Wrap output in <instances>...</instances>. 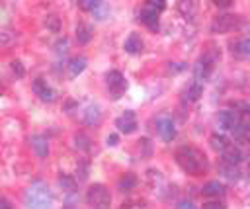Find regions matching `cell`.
Listing matches in <instances>:
<instances>
[{"mask_svg": "<svg viewBox=\"0 0 250 209\" xmlns=\"http://www.w3.org/2000/svg\"><path fill=\"white\" fill-rule=\"evenodd\" d=\"M102 4H104V2H98V0H82V2H78V6H80L82 10H88V12H96Z\"/></svg>", "mask_w": 250, "mask_h": 209, "instance_id": "29", "label": "cell"}, {"mask_svg": "<svg viewBox=\"0 0 250 209\" xmlns=\"http://www.w3.org/2000/svg\"><path fill=\"white\" fill-rule=\"evenodd\" d=\"M176 209H195V205H193V201H189V199H182V201L176 205Z\"/></svg>", "mask_w": 250, "mask_h": 209, "instance_id": "34", "label": "cell"}, {"mask_svg": "<svg viewBox=\"0 0 250 209\" xmlns=\"http://www.w3.org/2000/svg\"><path fill=\"white\" fill-rule=\"evenodd\" d=\"M117 186H119L121 191H131V189H135V186H137V176L131 174V172H127V174H123V176L117 180Z\"/></svg>", "mask_w": 250, "mask_h": 209, "instance_id": "22", "label": "cell"}, {"mask_svg": "<svg viewBox=\"0 0 250 209\" xmlns=\"http://www.w3.org/2000/svg\"><path fill=\"white\" fill-rule=\"evenodd\" d=\"M232 109H234V113L240 117H248L250 115V104H246V102H232Z\"/></svg>", "mask_w": 250, "mask_h": 209, "instance_id": "26", "label": "cell"}, {"mask_svg": "<svg viewBox=\"0 0 250 209\" xmlns=\"http://www.w3.org/2000/svg\"><path fill=\"white\" fill-rule=\"evenodd\" d=\"M215 6H219V8H227V6H230V0H217Z\"/></svg>", "mask_w": 250, "mask_h": 209, "instance_id": "38", "label": "cell"}, {"mask_svg": "<svg viewBox=\"0 0 250 209\" xmlns=\"http://www.w3.org/2000/svg\"><path fill=\"white\" fill-rule=\"evenodd\" d=\"M29 145H31L33 152H35L39 158H45V156L49 154V141H47V137H43V135H33V137H29Z\"/></svg>", "mask_w": 250, "mask_h": 209, "instance_id": "12", "label": "cell"}, {"mask_svg": "<svg viewBox=\"0 0 250 209\" xmlns=\"http://www.w3.org/2000/svg\"><path fill=\"white\" fill-rule=\"evenodd\" d=\"M139 20L146 25V27H150L152 31H156L158 29V12H154V10H150V8H143L141 10V14H139Z\"/></svg>", "mask_w": 250, "mask_h": 209, "instance_id": "13", "label": "cell"}, {"mask_svg": "<svg viewBox=\"0 0 250 209\" xmlns=\"http://www.w3.org/2000/svg\"><path fill=\"white\" fill-rule=\"evenodd\" d=\"M105 84H107V90H109V94H111L113 100L121 98V94L127 88V82H125V78H123V74L119 70H109L105 74Z\"/></svg>", "mask_w": 250, "mask_h": 209, "instance_id": "6", "label": "cell"}, {"mask_svg": "<svg viewBox=\"0 0 250 209\" xmlns=\"http://www.w3.org/2000/svg\"><path fill=\"white\" fill-rule=\"evenodd\" d=\"M31 86H33V92L39 96L41 102H55V100H57V92L47 84V80H43V78H35Z\"/></svg>", "mask_w": 250, "mask_h": 209, "instance_id": "9", "label": "cell"}, {"mask_svg": "<svg viewBox=\"0 0 250 209\" xmlns=\"http://www.w3.org/2000/svg\"><path fill=\"white\" fill-rule=\"evenodd\" d=\"M232 135H234V139L236 141H244V143H248L250 141V123H238L236 125V129L232 131Z\"/></svg>", "mask_w": 250, "mask_h": 209, "instance_id": "23", "label": "cell"}, {"mask_svg": "<svg viewBox=\"0 0 250 209\" xmlns=\"http://www.w3.org/2000/svg\"><path fill=\"white\" fill-rule=\"evenodd\" d=\"M146 8H150V10H154V12H162V10L166 8V2H164V0H148V2H146Z\"/></svg>", "mask_w": 250, "mask_h": 209, "instance_id": "33", "label": "cell"}, {"mask_svg": "<svg viewBox=\"0 0 250 209\" xmlns=\"http://www.w3.org/2000/svg\"><path fill=\"white\" fill-rule=\"evenodd\" d=\"M203 195H209V197H219L225 193V184H221L219 180H211L203 186Z\"/></svg>", "mask_w": 250, "mask_h": 209, "instance_id": "20", "label": "cell"}, {"mask_svg": "<svg viewBox=\"0 0 250 209\" xmlns=\"http://www.w3.org/2000/svg\"><path fill=\"white\" fill-rule=\"evenodd\" d=\"M57 53H66V39L57 43Z\"/></svg>", "mask_w": 250, "mask_h": 209, "instance_id": "36", "label": "cell"}, {"mask_svg": "<svg viewBox=\"0 0 250 209\" xmlns=\"http://www.w3.org/2000/svg\"><path fill=\"white\" fill-rule=\"evenodd\" d=\"M86 199H88V203H90L94 209H109V203H111L109 189H107L104 184H94V186H90V189H88V193H86Z\"/></svg>", "mask_w": 250, "mask_h": 209, "instance_id": "3", "label": "cell"}, {"mask_svg": "<svg viewBox=\"0 0 250 209\" xmlns=\"http://www.w3.org/2000/svg\"><path fill=\"white\" fill-rule=\"evenodd\" d=\"M215 61H217V57H215L211 51H207V53L195 63V66H193V76H195L197 82L207 80V78L211 76V72H213V68H215Z\"/></svg>", "mask_w": 250, "mask_h": 209, "instance_id": "4", "label": "cell"}, {"mask_svg": "<svg viewBox=\"0 0 250 209\" xmlns=\"http://www.w3.org/2000/svg\"><path fill=\"white\" fill-rule=\"evenodd\" d=\"M125 51L127 53H131V55H137V53H141L143 51V39H141V35L139 33H129V37L125 39Z\"/></svg>", "mask_w": 250, "mask_h": 209, "instance_id": "18", "label": "cell"}, {"mask_svg": "<svg viewBox=\"0 0 250 209\" xmlns=\"http://www.w3.org/2000/svg\"><path fill=\"white\" fill-rule=\"evenodd\" d=\"M217 123H219V127L225 129V131H234L236 125L240 123V117H238L234 111L225 109V111H221V113L217 115Z\"/></svg>", "mask_w": 250, "mask_h": 209, "instance_id": "11", "label": "cell"}, {"mask_svg": "<svg viewBox=\"0 0 250 209\" xmlns=\"http://www.w3.org/2000/svg\"><path fill=\"white\" fill-rule=\"evenodd\" d=\"M64 209H78V205H74L72 201H66V205H64Z\"/></svg>", "mask_w": 250, "mask_h": 209, "instance_id": "39", "label": "cell"}, {"mask_svg": "<svg viewBox=\"0 0 250 209\" xmlns=\"http://www.w3.org/2000/svg\"><path fill=\"white\" fill-rule=\"evenodd\" d=\"M240 25V18L234 16V14H219L213 23H211V31L213 33H227V31H232Z\"/></svg>", "mask_w": 250, "mask_h": 209, "instance_id": "5", "label": "cell"}, {"mask_svg": "<svg viewBox=\"0 0 250 209\" xmlns=\"http://www.w3.org/2000/svg\"><path fill=\"white\" fill-rule=\"evenodd\" d=\"M0 209H12V203L6 197H0Z\"/></svg>", "mask_w": 250, "mask_h": 209, "instance_id": "37", "label": "cell"}, {"mask_svg": "<svg viewBox=\"0 0 250 209\" xmlns=\"http://www.w3.org/2000/svg\"><path fill=\"white\" fill-rule=\"evenodd\" d=\"M176 162L184 172L191 176H199L207 170V158L195 146H180L176 150Z\"/></svg>", "mask_w": 250, "mask_h": 209, "instance_id": "1", "label": "cell"}, {"mask_svg": "<svg viewBox=\"0 0 250 209\" xmlns=\"http://www.w3.org/2000/svg\"><path fill=\"white\" fill-rule=\"evenodd\" d=\"M74 141H76V146H78V148H84V150H88V148H90V139H88V137H84L82 133L74 135Z\"/></svg>", "mask_w": 250, "mask_h": 209, "instance_id": "32", "label": "cell"}, {"mask_svg": "<svg viewBox=\"0 0 250 209\" xmlns=\"http://www.w3.org/2000/svg\"><path fill=\"white\" fill-rule=\"evenodd\" d=\"M45 25H47V29H51V31H59L61 29V20H59V16H55V14H49L47 18H45Z\"/></svg>", "mask_w": 250, "mask_h": 209, "instance_id": "27", "label": "cell"}, {"mask_svg": "<svg viewBox=\"0 0 250 209\" xmlns=\"http://www.w3.org/2000/svg\"><path fill=\"white\" fill-rule=\"evenodd\" d=\"M201 94H203V86H201V82H197V80H191V82L184 88V100H186V102H195V100H199Z\"/></svg>", "mask_w": 250, "mask_h": 209, "instance_id": "16", "label": "cell"}, {"mask_svg": "<svg viewBox=\"0 0 250 209\" xmlns=\"http://www.w3.org/2000/svg\"><path fill=\"white\" fill-rule=\"evenodd\" d=\"M105 143H107V146H115V145L119 143V137H117L115 133H109L107 139H105Z\"/></svg>", "mask_w": 250, "mask_h": 209, "instance_id": "35", "label": "cell"}, {"mask_svg": "<svg viewBox=\"0 0 250 209\" xmlns=\"http://www.w3.org/2000/svg\"><path fill=\"white\" fill-rule=\"evenodd\" d=\"M59 186L64 189V191H74L76 189V180L72 178V176H68V174H62L61 178H59Z\"/></svg>", "mask_w": 250, "mask_h": 209, "instance_id": "25", "label": "cell"}, {"mask_svg": "<svg viewBox=\"0 0 250 209\" xmlns=\"http://www.w3.org/2000/svg\"><path fill=\"white\" fill-rule=\"evenodd\" d=\"M221 154H223V162H229V164H234V166L242 160V150H240L236 145H232V143H230Z\"/></svg>", "mask_w": 250, "mask_h": 209, "instance_id": "17", "label": "cell"}, {"mask_svg": "<svg viewBox=\"0 0 250 209\" xmlns=\"http://www.w3.org/2000/svg\"><path fill=\"white\" fill-rule=\"evenodd\" d=\"M248 176H250V162H248Z\"/></svg>", "mask_w": 250, "mask_h": 209, "instance_id": "40", "label": "cell"}, {"mask_svg": "<svg viewBox=\"0 0 250 209\" xmlns=\"http://www.w3.org/2000/svg\"><path fill=\"white\" fill-rule=\"evenodd\" d=\"M92 35H94V29H92V25L90 23H78L76 25V41L80 43V45H86V43H90V39H92Z\"/></svg>", "mask_w": 250, "mask_h": 209, "instance_id": "19", "label": "cell"}, {"mask_svg": "<svg viewBox=\"0 0 250 209\" xmlns=\"http://www.w3.org/2000/svg\"><path fill=\"white\" fill-rule=\"evenodd\" d=\"M23 201H25L27 209H51L53 191L49 189V186L45 182L37 180L23 191Z\"/></svg>", "mask_w": 250, "mask_h": 209, "instance_id": "2", "label": "cell"}, {"mask_svg": "<svg viewBox=\"0 0 250 209\" xmlns=\"http://www.w3.org/2000/svg\"><path fill=\"white\" fill-rule=\"evenodd\" d=\"M10 66H12V72H14L18 78H23V76H25V68H23L21 61H12Z\"/></svg>", "mask_w": 250, "mask_h": 209, "instance_id": "31", "label": "cell"}, {"mask_svg": "<svg viewBox=\"0 0 250 209\" xmlns=\"http://www.w3.org/2000/svg\"><path fill=\"white\" fill-rule=\"evenodd\" d=\"M209 143H211V146L217 150V152H223L230 143L223 137V135H211V139H209Z\"/></svg>", "mask_w": 250, "mask_h": 209, "instance_id": "24", "label": "cell"}, {"mask_svg": "<svg viewBox=\"0 0 250 209\" xmlns=\"http://www.w3.org/2000/svg\"><path fill=\"white\" fill-rule=\"evenodd\" d=\"M115 127H117L121 133H125V135L133 133V131L137 129V115H135V111L127 109L125 113H121V115L115 119Z\"/></svg>", "mask_w": 250, "mask_h": 209, "instance_id": "10", "label": "cell"}, {"mask_svg": "<svg viewBox=\"0 0 250 209\" xmlns=\"http://www.w3.org/2000/svg\"><path fill=\"white\" fill-rule=\"evenodd\" d=\"M156 133L162 141L170 143L176 139V125H174V119L170 115H160L156 119Z\"/></svg>", "mask_w": 250, "mask_h": 209, "instance_id": "7", "label": "cell"}, {"mask_svg": "<svg viewBox=\"0 0 250 209\" xmlns=\"http://www.w3.org/2000/svg\"><path fill=\"white\" fill-rule=\"evenodd\" d=\"M80 121L84 125H98L102 121V109L98 104H86L80 111Z\"/></svg>", "mask_w": 250, "mask_h": 209, "instance_id": "8", "label": "cell"}, {"mask_svg": "<svg viewBox=\"0 0 250 209\" xmlns=\"http://www.w3.org/2000/svg\"><path fill=\"white\" fill-rule=\"evenodd\" d=\"M230 51L234 57H250V39L248 37H240L234 43H230Z\"/></svg>", "mask_w": 250, "mask_h": 209, "instance_id": "14", "label": "cell"}, {"mask_svg": "<svg viewBox=\"0 0 250 209\" xmlns=\"http://www.w3.org/2000/svg\"><path fill=\"white\" fill-rule=\"evenodd\" d=\"M0 96H2V86H0Z\"/></svg>", "mask_w": 250, "mask_h": 209, "instance_id": "41", "label": "cell"}, {"mask_svg": "<svg viewBox=\"0 0 250 209\" xmlns=\"http://www.w3.org/2000/svg\"><path fill=\"white\" fill-rule=\"evenodd\" d=\"M203 209H227V203L221 201V199L217 197V199H209V201H205V203H203Z\"/></svg>", "mask_w": 250, "mask_h": 209, "instance_id": "30", "label": "cell"}, {"mask_svg": "<svg viewBox=\"0 0 250 209\" xmlns=\"http://www.w3.org/2000/svg\"><path fill=\"white\" fill-rule=\"evenodd\" d=\"M219 172H221L227 180H230V182H236V180L240 178L238 168H236L234 164H229V162H221V164H219Z\"/></svg>", "mask_w": 250, "mask_h": 209, "instance_id": "21", "label": "cell"}, {"mask_svg": "<svg viewBox=\"0 0 250 209\" xmlns=\"http://www.w3.org/2000/svg\"><path fill=\"white\" fill-rule=\"evenodd\" d=\"M180 12L186 18H193L195 16V4L193 2H180Z\"/></svg>", "mask_w": 250, "mask_h": 209, "instance_id": "28", "label": "cell"}, {"mask_svg": "<svg viewBox=\"0 0 250 209\" xmlns=\"http://www.w3.org/2000/svg\"><path fill=\"white\" fill-rule=\"evenodd\" d=\"M86 64H88V59L86 57H74V59H70L68 61V64H66V68H68V76L70 78H76L84 68H86Z\"/></svg>", "mask_w": 250, "mask_h": 209, "instance_id": "15", "label": "cell"}]
</instances>
